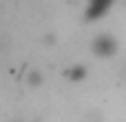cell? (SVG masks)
I'll return each mask as SVG.
<instances>
[{
    "label": "cell",
    "mask_w": 126,
    "mask_h": 122,
    "mask_svg": "<svg viewBox=\"0 0 126 122\" xmlns=\"http://www.w3.org/2000/svg\"><path fill=\"white\" fill-rule=\"evenodd\" d=\"M117 49H120V42H117V38H115L113 33H109V31H102V33H97V36L91 40V53H93L95 58L109 60V58H113V56L117 53Z\"/></svg>",
    "instance_id": "6da1fadb"
},
{
    "label": "cell",
    "mask_w": 126,
    "mask_h": 122,
    "mask_svg": "<svg viewBox=\"0 0 126 122\" xmlns=\"http://www.w3.org/2000/svg\"><path fill=\"white\" fill-rule=\"evenodd\" d=\"M113 4H115V0H89V2H86V11H84V16H86V20L95 22V20L104 18V16L111 11Z\"/></svg>",
    "instance_id": "7a4b0ae2"
},
{
    "label": "cell",
    "mask_w": 126,
    "mask_h": 122,
    "mask_svg": "<svg viewBox=\"0 0 126 122\" xmlns=\"http://www.w3.org/2000/svg\"><path fill=\"white\" fill-rule=\"evenodd\" d=\"M86 76H89V67H86V64H82V62L69 64V67L64 69V80H69V82H73V84L84 82V80H86Z\"/></svg>",
    "instance_id": "3957f363"
},
{
    "label": "cell",
    "mask_w": 126,
    "mask_h": 122,
    "mask_svg": "<svg viewBox=\"0 0 126 122\" xmlns=\"http://www.w3.org/2000/svg\"><path fill=\"white\" fill-rule=\"evenodd\" d=\"M44 84V73L40 71V69H29L27 73H24V87L27 89H31V91H35V89H40Z\"/></svg>",
    "instance_id": "277c9868"
},
{
    "label": "cell",
    "mask_w": 126,
    "mask_h": 122,
    "mask_svg": "<svg viewBox=\"0 0 126 122\" xmlns=\"http://www.w3.org/2000/svg\"><path fill=\"white\" fill-rule=\"evenodd\" d=\"M9 47H11V40L4 33H0V51H9Z\"/></svg>",
    "instance_id": "5b68a950"
},
{
    "label": "cell",
    "mask_w": 126,
    "mask_h": 122,
    "mask_svg": "<svg viewBox=\"0 0 126 122\" xmlns=\"http://www.w3.org/2000/svg\"><path fill=\"white\" fill-rule=\"evenodd\" d=\"M122 78H124V80H126V67H124V69H122Z\"/></svg>",
    "instance_id": "8992f818"
}]
</instances>
